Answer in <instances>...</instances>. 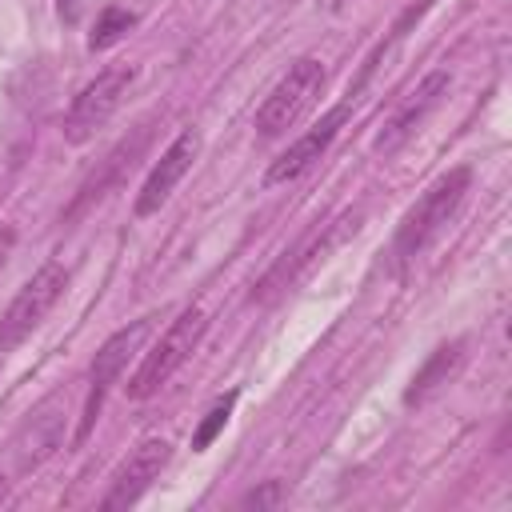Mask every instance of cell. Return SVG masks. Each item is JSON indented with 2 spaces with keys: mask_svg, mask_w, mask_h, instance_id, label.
I'll return each mask as SVG.
<instances>
[{
  "mask_svg": "<svg viewBox=\"0 0 512 512\" xmlns=\"http://www.w3.org/2000/svg\"><path fill=\"white\" fill-rule=\"evenodd\" d=\"M204 332H208L204 308H184V312L168 324V332L144 352L140 368H136L132 380H128V400H148L152 392H160V388L172 380V372L196 352V344H200Z\"/></svg>",
  "mask_w": 512,
  "mask_h": 512,
  "instance_id": "1",
  "label": "cell"
},
{
  "mask_svg": "<svg viewBox=\"0 0 512 512\" xmlns=\"http://www.w3.org/2000/svg\"><path fill=\"white\" fill-rule=\"evenodd\" d=\"M468 180H472V172L460 164V168L444 172V176L404 212V220H400V228H396V244H392L396 260L416 256V252L448 224V216L460 208V200H464V192H468Z\"/></svg>",
  "mask_w": 512,
  "mask_h": 512,
  "instance_id": "2",
  "label": "cell"
},
{
  "mask_svg": "<svg viewBox=\"0 0 512 512\" xmlns=\"http://www.w3.org/2000/svg\"><path fill=\"white\" fill-rule=\"evenodd\" d=\"M64 288H68V268L64 264L36 268L24 280V288L12 296V304L4 308V316H0V352L20 348L40 328V320L52 312V304L64 296Z\"/></svg>",
  "mask_w": 512,
  "mask_h": 512,
  "instance_id": "3",
  "label": "cell"
},
{
  "mask_svg": "<svg viewBox=\"0 0 512 512\" xmlns=\"http://www.w3.org/2000/svg\"><path fill=\"white\" fill-rule=\"evenodd\" d=\"M320 88H324V64H320L316 56H300V60L276 80V88L264 96V104L256 108V132H260V136H280V132H288V128L300 120V112L320 96Z\"/></svg>",
  "mask_w": 512,
  "mask_h": 512,
  "instance_id": "4",
  "label": "cell"
},
{
  "mask_svg": "<svg viewBox=\"0 0 512 512\" xmlns=\"http://www.w3.org/2000/svg\"><path fill=\"white\" fill-rule=\"evenodd\" d=\"M148 332H152V316H140L136 324L112 332V336L100 344V352H96V360H92V368H88V400H84V416H80L76 440H84V436L92 432V424H96V416H100V404H104L108 388L120 380V372L128 368V360L136 356V348L148 340Z\"/></svg>",
  "mask_w": 512,
  "mask_h": 512,
  "instance_id": "5",
  "label": "cell"
},
{
  "mask_svg": "<svg viewBox=\"0 0 512 512\" xmlns=\"http://www.w3.org/2000/svg\"><path fill=\"white\" fill-rule=\"evenodd\" d=\"M132 80H136V68H132V64H116V68L100 72L92 84H84L80 96L72 100L68 116H64V136H68L72 144H84L96 128H104L108 116H112V112L120 108V100L128 96Z\"/></svg>",
  "mask_w": 512,
  "mask_h": 512,
  "instance_id": "6",
  "label": "cell"
},
{
  "mask_svg": "<svg viewBox=\"0 0 512 512\" xmlns=\"http://www.w3.org/2000/svg\"><path fill=\"white\" fill-rule=\"evenodd\" d=\"M200 148H204L200 132H196V128H184V132L160 152V160L152 164L148 180H144L140 192H136V216H152V212L164 208V200L172 196V188H176V184L188 176V168L196 164Z\"/></svg>",
  "mask_w": 512,
  "mask_h": 512,
  "instance_id": "7",
  "label": "cell"
},
{
  "mask_svg": "<svg viewBox=\"0 0 512 512\" xmlns=\"http://www.w3.org/2000/svg\"><path fill=\"white\" fill-rule=\"evenodd\" d=\"M348 100L344 104H336V108H328L304 136H296L272 164H268V172H264V184H284V180H296L304 168H312L324 152H328V144L336 140V132H340V124L348 120Z\"/></svg>",
  "mask_w": 512,
  "mask_h": 512,
  "instance_id": "8",
  "label": "cell"
},
{
  "mask_svg": "<svg viewBox=\"0 0 512 512\" xmlns=\"http://www.w3.org/2000/svg\"><path fill=\"white\" fill-rule=\"evenodd\" d=\"M168 456H172V444H168V440H160V436H152V440L136 444V452L116 468L112 488L104 492L100 508H108V512H112V508H128V504H136V500L144 496V488L164 472Z\"/></svg>",
  "mask_w": 512,
  "mask_h": 512,
  "instance_id": "9",
  "label": "cell"
},
{
  "mask_svg": "<svg viewBox=\"0 0 512 512\" xmlns=\"http://www.w3.org/2000/svg\"><path fill=\"white\" fill-rule=\"evenodd\" d=\"M444 92H448V72H428V76L408 92V100L392 112V120L384 124V132L376 136V152H396V148L416 132V124L440 104Z\"/></svg>",
  "mask_w": 512,
  "mask_h": 512,
  "instance_id": "10",
  "label": "cell"
},
{
  "mask_svg": "<svg viewBox=\"0 0 512 512\" xmlns=\"http://www.w3.org/2000/svg\"><path fill=\"white\" fill-rule=\"evenodd\" d=\"M56 408H60V396H52L48 404H40L36 416L28 420V428L20 432V440H16V468L20 472L36 468L60 444V412Z\"/></svg>",
  "mask_w": 512,
  "mask_h": 512,
  "instance_id": "11",
  "label": "cell"
},
{
  "mask_svg": "<svg viewBox=\"0 0 512 512\" xmlns=\"http://www.w3.org/2000/svg\"><path fill=\"white\" fill-rule=\"evenodd\" d=\"M460 360H464V344H460V340L440 344V348L428 356V364L412 376V384H408V392H404V404H420V400H428L440 384H448V376L460 368Z\"/></svg>",
  "mask_w": 512,
  "mask_h": 512,
  "instance_id": "12",
  "label": "cell"
},
{
  "mask_svg": "<svg viewBox=\"0 0 512 512\" xmlns=\"http://www.w3.org/2000/svg\"><path fill=\"white\" fill-rule=\"evenodd\" d=\"M128 28H136V12L108 4V8L96 16V24H92L88 48H92V52H104V48H112L116 40H124V36H128Z\"/></svg>",
  "mask_w": 512,
  "mask_h": 512,
  "instance_id": "13",
  "label": "cell"
},
{
  "mask_svg": "<svg viewBox=\"0 0 512 512\" xmlns=\"http://www.w3.org/2000/svg\"><path fill=\"white\" fill-rule=\"evenodd\" d=\"M236 396H240V392L232 388V392H224V396L204 412V420H200L196 432H192V452H204V448L228 428V416H232V408H236Z\"/></svg>",
  "mask_w": 512,
  "mask_h": 512,
  "instance_id": "14",
  "label": "cell"
},
{
  "mask_svg": "<svg viewBox=\"0 0 512 512\" xmlns=\"http://www.w3.org/2000/svg\"><path fill=\"white\" fill-rule=\"evenodd\" d=\"M92 4H96V0H56V16H60L64 24H80Z\"/></svg>",
  "mask_w": 512,
  "mask_h": 512,
  "instance_id": "15",
  "label": "cell"
},
{
  "mask_svg": "<svg viewBox=\"0 0 512 512\" xmlns=\"http://www.w3.org/2000/svg\"><path fill=\"white\" fill-rule=\"evenodd\" d=\"M276 500H280V484H276V480H268L260 492H248V496H244L248 508H268V504H276Z\"/></svg>",
  "mask_w": 512,
  "mask_h": 512,
  "instance_id": "16",
  "label": "cell"
},
{
  "mask_svg": "<svg viewBox=\"0 0 512 512\" xmlns=\"http://www.w3.org/2000/svg\"><path fill=\"white\" fill-rule=\"evenodd\" d=\"M12 240H16V236H12L8 228H4V232H0V264H4V256H8V248H12Z\"/></svg>",
  "mask_w": 512,
  "mask_h": 512,
  "instance_id": "17",
  "label": "cell"
},
{
  "mask_svg": "<svg viewBox=\"0 0 512 512\" xmlns=\"http://www.w3.org/2000/svg\"><path fill=\"white\" fill-rule=\"evenodd\" d=\"M4 500H8V484L0 480V504H4Z\"/></svg>",
  "mask_w": 512,
  "mask_h": 512,
  "instance_id": "18",
  "label": "cell"
}]
</instances>
